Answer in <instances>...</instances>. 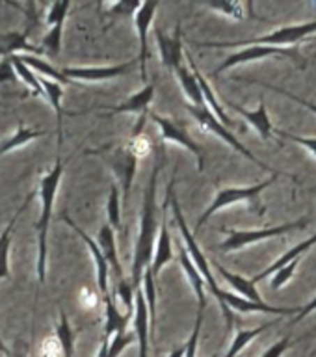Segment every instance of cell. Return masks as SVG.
Returning a JSON list of instances; mask_svg holds the SVG:
<instances>
[{
  "instance_id": "obj_1",
  "label": "cell",
  "mask_w": 316,
  "mask_h": 357,
  "mask_svg": "<svg viewBox=\"0 0 316 357\" xmlns=\"http://www.w3.org/2000/svg\"><path fill=\"white\" fill-rule=\"evenodd\" d=\"M158 175H160V162H156L145 186L144 205L140 216V231L134 244L133 270H130V284L134 290L140 289L142 275L145 268L151 266L153 251H155L156 238H158V205H156V188H158Z\"/></svg>"
},
{
  "instance_id": "obj_2",
  "label": "cell",
  "mask_w": 316,
  "mask_h": 357,
  "mask_svg": "<svg viewBox=\"0 0 316 357\" xmlns=\"http://www.w3.org/2000/svg\"><path fill=\"white\" fill-rule=\"evenodd\" d=\"M66 162L61 158H56L54 166L50 172H47L41 177L39 183V201H41V212L38 220V281L39 284L45 283L47 279V236H49V225L52 220V206L56 201V192L63 177Z\"/></svg>"
},
{
  "instance_id": "obj_3",
  "label": "cell",
  "mask_w": 316,
  "mask_h": 357,
  "mask_svg": "<svg viewBox=\"0 0 316 357\" xmlns=\"http://www.w3.org/2000/svg\"><path fill=\"white\" fill-rule=\"evenodd\" d=\"M276 178H278V175L273 173L272 177L268 178V181H264V183H259V184H253V186H246V188H222L218 190L216 195H214V201H212L211 205H209V208H206L203 214L200 216V220H197V223H195V233H200L201 227L205 225L209 220H211V216H214L216 212L223 211V208H227V206L234 205V203H242V201H248V203H251V205H255L257 208H259V214H264V206L259 205V201H257V197L264 192V190L268 188V186H272L273 183H276Z\"/></svg>"
},
{
  "instance_id": "obj_4",
  "label": "cell",
  "mask_w": 316,
  "mask_h": 357,
  "mask_svg": "<svg viewBox=\"0 0 316 357\" xmlns=\"http://www.w3.org/2000/svg\"><path fill=\"white\" fill-rule=\"evenodd\" d=\"M311 33H316V21L306 22V24H290L273 30L272 33L261 36V38L244 39V41H225V43H201L206 49H225V47H240V45H268V47H289L296 45L309 38Z\"/></svg>"
},
{
  "instance_id": "obj_5",
  "label": "cell",
  "mask_w": 316,
  "mask_h": 357,
  "mask_svg": "<svg viewBox=\"0 0 316 357\" xmlns=\"http://www.w3.org/2000/svg\"><path fill=\"white\" fill-rule=\"evenodd\" d=\"M309 220L301 218L298 222H289L281 223V225H276V227H266V229H255V231H236V229H222L223 234H227V238L223 240L220 244V250L222 251H236L242 250L246 245L259 244L262 240L276 238V236H283L287 233H292V231H300V229H306Z\"/></svg>"
},
{
  "instance_id": "obj_6",
  "label": "cell",
  "mask_w": 316,
  "mask_h": 357,
  "mask_svg": "<svg viewBox=\"0 0 316 357\" xmlns=\"http://www.w3.org/2000/svg\"><path fill=\"white\" fill-rule=\"evenodd\" d=\"M170 203H172L173 218H175V223H177L179 231H181V236H183V240H184V250H186V253H188L190 261L194 262L195 268L200 270V273L203 275V279H205V284L209 287V290L212 292V296H216L218 290H220V287H218L216 279H214V275H212V272H211V262L206 261L205 253L201 251L200 244L195 242V236L192 234V231L188 229V225H186V220H184L183 211H181V205H179V201H177V197H175V194H172V197H170Z\"/></svg>"
},
{
  "instance_id": "obj_7",
  "label": "cell",
  "mask_w": 316,
  "mask_h": 357,
  "mask_svg": "<svg viewBox=\"0 0 316 357\" xmlns=\"http://www.w3.org/2000/svg\"><path fill=\"white\" fill-rule=\"evenodd\" d=\"M272 56H279V58H289V60L296 61L300 67H306V60L300 52L290 49H281V47H268V45H250L246 49L234 52L229 58L220 63V66L214 69L212 75H220V73L227 71L231 67L242 66V63H250V61H259V60H266V58H272Z\"/></svg>"
},
{
  "instance_id": "obj_8",
  "label": "cell",
  "mask_w": 316,
  "mask_h": 357,
  "mask_svg": "<svg viewBox=\"0 0 316 357\" xmlns=\"http://www.w3.org/2000/svg\"><path fill=\"white\" fill-rule=\"evenodd\" d=\"M222 307L223 317L227 320V328L233 326V311L239 312H268V314H278V317H292V314H298L300 307H294V309H287V307H273L268 305L264 301L257 303V301L246 300L242 296L233 294V292H227V290H218V294L214 296Z\"/></svg>"
},
{
  "instance_id": "obj_9",
  "label": "cell",
  "mask_w": 316,
  "mask_h": 357,
  "mask_svg": "<svg viewBox=\"0 0 316 357\" xmlns=\"http://www.w3.org/2000/svg\"><path fill=\"white\" fill-rule=\"evenodd\" d=\"M188 112L192 114V117L195 119V123H197V125H200L203 130H206V132H211V134H214V136H218V138L222 139V142H225L227 145H231L234 151H239L240 155L246 156L248 160H251L253 164H257L259 167H262V169L272 172V167L266 166V164H262V162L259 160V158H257V156L253 155L250 149H246V145L242 144V142H240V139L236 138V136H234V134L231 132L227 127H225V125H222V123L218 121L216 117L212 116L211 112L206 110V108H195V106L190 105Z\"/></svg>"
},
{
  "instance_id": "obj_10",
  "label": "cell",
  "mask_w": 316,
  "mask_h": 357,
  "mask_svg": "<svg viewBox=\"0 0 316 357\" xmlns=\"http://www.w3.org/2000/svg\"><path fill=\"white\" fill-rule=\"evenodd\" d=\"M97 155H105L106 164L110 166V169L116 175L117 183L121 184V194L123 201H127L128 192H130V186H133V181L136 177V167H138V156L134 155L130 145H119V147H114L108 153H100L97 151Z\"/></svg>"
},
{
  "instance_id": "obj_11",
  "label": "cell",
  "mask_w": 316,
  "mask_h": 357,
  "mask_svg": "<svg viewBox=\"0 0 316 357\" xmlns=\"http://www.w3.org/2000/svg\"><path fill=\"white\" fill-rule=\"evenodd\" d=\"M149 117L153 121L156 123V127L160 128V138L164 142H172L175 145H181L183 149L190 151L192 155L195 156V162H197V169L203 172V167H205V155H203V149H201V145L195 142L192 136H190L183 127H179L177 123H173L170 117L158 116L155 112H149Z\"/></svg>"
},
{
  "instance_id": "obj_12",
  "label": "cell",
  "mask_w": 316,
  "mask_h": 357,
  "mask_svg": "<svg viewBox=\"0 0 316 357\" xmlns=\"http://www.w3.org/2000/svg\"><path fill=\"white\" fill-rule=\"evenodd\" d=\"M138 61L130 60L121 66H108V67H66L61 69V75L69 80V82H106V80H114L117 77L127 75Z\"/></svg>"
},
{
  "instance_id": "obj_13",
  "label": "cell",
  "mask_w": 316,
  "mask_h": 357,
  "mask_svg": "<svg viewBox=\"0 0 316 357\" xmlns=\"http://www.w3.org/2000/svg\"><path fill=\"white\" fill-rule=\"evenodd\" d=\"M158 10V2H144L134 11V26L140 38V54L136 58L140 66V75L142 80L147 82V56H149V45H147V36H149L151 24L155 19V13Z\"/></svg>"
},
{
  "instance_id": "obj_14",
  "label": "cell",
  "mask_w": 316,
  "mask_h": 357,
  "mask_svg": "<svg viewBox=\"0 0 316 357\" xmlns=\"http://www.w3.org/2000/svg\"><path fill=\"white\" fill-rule=\"evenodd\" d=\"M130 320H133V333L138 342V357H149V337L153 339V331H151L149 311L140 289L134 292V309Z\"/></svg>"
},
{
  "instance_id": "obj_15",
  "label": "cell",
  "mask_w": 316,
  "mask_h": 357,
  "mask_svg": "<svg viewBox=\"0 0 316 357\" xmlns=\"http://www.w3.org/2000/svg\"><path fill=\"white\" fill-rule=\"evenodd\" d=\"M156 47L160 52L162 66L166 67L167 71H172L181 63H184V47H183V33H181V26L175 28L173 33H164L160 28L155 30Z\"/></svg>"
},
{
  "instance_id": "obj_16",
  "label": "cell",
  "mask_w": 316,
  "mask_h": 357,
  "mask_svg": "<svg viewBox=\"0 0 316 357\" xmlns=\"http://www.w3.org/2000/svg\"><path fill=\"white\" fill-rule=\"evenodd\" d=\"M63 222L69 225V227L75 231V233L82 238V242L86 244V248H88V251L91 253V259H93L95 262V270H97V287H99V292L100 296H106V294H110V266H108V262L105 261V257H103V253L99 251V248H97V244H95L93 240L89 238L88 234L84 233L82 229L78 227L77 223L73 222L71 218L67 216V214H63Z\"/></svg>"
},
{
  "instance_id": "obj_17",
  "label": "cell",
  "mask_w": 316,
  "mask_h": 357,
  "mask_svg": "<svg viewBox=\"0 0 316 357\" xmlns=\"http://www.w3.org/2000/svg\"><path fill=\"white\" fill-rule=\"evenodd\" d=\"M186 60H188V67L192 69V73H194L195 80H197V86H200L201 97H203V102H205L206 110L211 112L212 116L216 117L218 121L222 123V125H225V127L233 125L231 117H229L227 114H225V110H223L222 102H220L216 95H214V89H212V86L209 84V80H206V78L201 75V71L197 69V66H195L194 60H192V56H190L188 52H186Z\"/></svg>"
},
{
  "instance_id": "obj_18",
  "label": "cell",
  "mask_w": 316,
  "mask_h": 357,
  "mask_svg": "<svg viewBox=\"0 0 316 357\" xmlns=\"http://www.w3.org/2000/svg\"><path fill=\"white\" fill-rule=\"evenodd\" d=\"M153 99H155V82L145 84L138 93L130 95L121 105L106 108V112L108 114H138V116H147Z\"/></svg>"
},
{
  "instance_id": "obj_19",
  "label": "cell",
  "mask_w": 316,
  "mask_h": 357,
  "mask_svg": "<svg viewBox=\"0 0 316 357\" xmlns=\"http://www.w3.org/2000/svg\"><path fill=\"white\" fill-rule=\"evenodd\" d=\"M173 261V245H172V234H170V227L166 223V216L162 222L160 229H158V238H156L155 251H153V261H151V272L153 278H158L162 272V268L170 264Z\"/></svg>"
},
{
  "instance_id": "obj_20",
  "label": "cell",
  "mask_w": 316,
  "mask_h": 357,
  "mask_svg": "<svg viewBox=\"0 0 316 357\" xmlns=\"http://www.w3.org/2000/svg\"><path fill=\"white\" fill-rule=\"evenodd\" d=\"M229 106L233 108L236 114L244 117L246 121L250 123L251 127L255 128L259 136L262 139H273V127H272V121H270V116H268L266 112V105H264V99L259 100V106H257V110H246L242 106L234 105V102H229Z\"/></svg>"
},
{
  "instance_id": "obj_21",
  "label": "cell",
  "mask_w": 316,
  "mask_h": 357,
  "mask_svg": "<svg viewBox=\"0 0 316 357\" xmlns=\"http://www.w3.org/2000/svg\"><path fill=\"white\" fill-rule=\"evenodd\" d=\"M103 300H105V333H103V339L110 340L112 337L116 333H123V331H127L128 320L133 318V314H127V312H121V307L117 305L114 298L110 294L103 296Z\"/></svg>"
},
{
  "instance_id": "obj_22",
  "label": "cell",
  "mask_w": 316,
  "mask_h": 357,
  "mask_svg": "<svg viewBox=\"0 0 316 357\" xmlns=\"http://www.w3.org/2000/svg\"><path fill=\"white\" fill-rule=\"evenodd\" d=\"M95 244H97L99 251L103 253V257H105V261L108 262V266L114 270L117 281L123 279V268L121 264H119V255H117L116 231H114L108 223H105V225L99 229V236H97V242H95Z\"/></svg>"
},
{
  "instance_id": "obj_23",
  "label": "cell",
  "mask_w": 316,
  "mask_h": 357,
  "mask_svg": "<svg viewBox=\"0 0 316 357\" xmlns=\"http://www.w3.org/2000/svg\"><path fill=\"white\" fill-rule=\"evenodd\" d=\"M30 199H32V195H28L24 203L19 206V211L11 216V220L8 222L4 229H2V233H0V279H4L10 275V245H11V236H13V229H15L17 222H19V218L22 216V212L27 211L28 205H30Z\"/></svg>"
},
{
  "instance_id": "obj_24",
  "label": "cell",
  "mask_w": 316,
  "mask_h": 357,
  "mask_svg": "<svg viewBox=\"0 0 316 357\" xmlns=\"http://www.w3.org/2000/svg\"><path fill=\"white\" fill-rule=\"evenodd\" d=\"M316 244V234H313L311 238L303 240V242H300L298 245H294L292 250H289L287 253H283V255L279 257L278 261L272 262L270 266L266 268V270H262L261 273H257L255 278L251 279L253 283H259V281H262V279L270 278V275H273V273L278 272V270H281L283 266H287V264H290L292 261H296V259H300V257H303V253H307V251L311 250L313 245Z\"/></svg>"
},
{
  "instance_id": "obj_25",
  "label": "cell",
  "mask_w": 316,
  "mask_h": 357,
  "mask_svg": "<svg viewBox=\"0 0 316 357\" xmlns=\"http://www.w3.org/2000/svg\"><path fill=\"white\" fill-rule=\"evenodd\" d=\"M24 52V54H41V49L28 45L27 33L21 32H8L0 36V56L4 58H11Z\"/></svg>"
},
{
  "instance_id": "obj_26",
  "label": "cell",
  "mask_w": 316,
  "mask_h": 357,
  "mask_svg": "<svg viewBox=\"0 0 316 357\" xmlns=\"http://www.w3.org/2000/svg\"><path fill=\"white\" fill-rule=\"evenodd\" d=\"M179 262H181V266H183V272L184 275H186V279H188L190 287H192V290H194L195 298H197V303H200V309H203L205 311L206 307V294H205V279H203V275L200 273V270L195 268V264L192 261H190L188 253H186V250H181V255H179Z\"/></svg>"
},
{
  "instance_id": "obj_27",
  "label": "cell",
  "mask_w": 316,
  "mask_h": 357,
  "mask_svg": "<svg viewBox=\"0 0 316 357\" xmlns=\"http://www.w3.org/2000/svg\"><path fill=\"white\" fill-rule=\"evenodd\" d=\"M39 84H41V89H43V99H47L52 106V110L56 114V130H58V145H61V116H63V110H61V99H63V86L54 80H49V78L39 77Z\"/></svg>"
},
{
  "instance_id": "obj_28",
  "label": "cell",
  "mask_w": 316,
  "mask_h": 357,
  "mask_svg": "<svg viewBox=\"0 0 316 357\" xmlns=\"http://www.w3.org/2000/svg\"><path fill=\"white\" fill-rule=\"evenodd\" d=\"M173 75L177 77L179 84H181V88H183L186 99L192 102V106H195V108H205V102H203V97H201L200 86H197V80H195L192 69H190L186 63H181V66L173 69Z\"/></svg>"
},
{
  "instance_id": "obj_29",
  "label": "cell",
  "mask_w": 316,
  "mask_h": 357,
  "mask_svg": "<svg viewBox=\"0 0 316 357\" xmlns=\"http://www.w3.org/2000/svg\"><path fill=\"white\" fill-rule=\"evenodd\" d=\"M214 266H216L218 273H220V275H222V278L225 279V281H227V283L236 290V292H239V296H242V298H246V300L261 303L262 298L261 294H259V290H257L255 283H253L251 279H246L242 278V275H239V273L229 272V270H225L222 264H214Z\"/></svg>"
},
{
  "instance_id": "obj_30",
  "label": "cell",
  "mask_w": 316,
  "mask_h": 357,
  "mask_svg": "<svg viewBox=\"0 0 316 357\" xmlns=\"http://www.w3.org/2000/svg\"><path fill=\"white\" fill-rule=\"evenodd\" d=\"M17 58L24 63L27 67H30L36 75H41V78H49V80H54V82L58 84H69V80H67L63 75H61V71H58L56 67H52L47 60H43L41 56H36V54H17Z\"/></svg>"
},
{
  "instance_id": "obj_31",
  "label": "cell",
  "mask_w": 316,
  "mask_h": 357,
  "mask_svg": "<svg viewBox=\"0 0 316 357\" xmlns=\"http://www.w3.org/2000/svg\"><path fill=\"white\" fill-rule=\"evenodd\" d=\"M41 136H43L41 130H33V128H27L24 125H21L15 132L10 134L8 138L0 142V156L8 155L13 149H19L22 145L30 144V142L41 138Z\"/></svg>"
},
{
  "instance_id": "obj_32",
  "label": "cell",
  "mask_w": 316,
  "mask_h": 357,
  "mask_svg": "<svg viewBox=\"0 0 316 357\" xmlns=\"http://www.w3.org/2000/svg\"><path fill=\"white\" fill-rule=\"evenodd\" d=\"M276 320H272V322H266L262 324V326H259V328H251V329H239L236 331V335H234L233 342H231V346H229L227 354H225V357H236L240 354V351L244 350L246 346L250 344L251 340H255L259 335H262L266 329L273 328L276 326Z\"/></svg>"
},
{
  "instance_id": "obj_33",
  "label": "cell",
  "mask_w": 316,
  "mask_h": 357,
  "mask_svg": "<svg viewBox=\"0 0 316 357\" xmlns=\"http://www.w3.org/2000/svg\"><path fill=\"white\" fill-rule=\"evenodd\" d=\"M54 339L60 344L61 356L63 357H73L75 351V331H73L71 324L67 320L66 312H60L58 324L54 328Z\"/></svg>"
},
{
  "instance_id": "obj_34",
  "label": "cell",
  "mask_w": 316,
  "mask_h": 357,
  "mask_svg": "<svg viewBox=\"0 0 316 357\" xmlns=\"http://www.w3.org/2000/svg\"><path fill=\"white\" fill-rule=\"evenodd\" d=\"M106 214H108V225L114 231H121V190L119 184L114 183L110 188V195L106 199Z\"/></svg>"
},
{
  "instance_id": "obj_35",
  "label": "cell",
  "mask_w": 316,
  "mask_h": 357,
  "mask_svg": "<svg viewBox=\"0 0 316 357\" xmlns=\"http://www.w3.org/2000/svg\"><path fill=\"white\" fill-rule=\"evenodd\" d=\"M10 60H11V63H13V69H15L17 78L27 84V88L32 91L33 97H43V89H41V84H39L38 75H36V73H33L30 67L24 66V63H22L19 58H17V56H11Z\"/></svg>"
},
{
  "instance_id": "obj_36",
  "label": "cell",
  "mask_w": 316,
  "mask_h": 357,
  "mask_svg": "<svg viewBox=\"0 0 316 357\" xmlns=\"http://www.w3.org/2000/svg\"><path fill=\"white\" fill-rule=\"evenodd\" d=\"M205 6L209 10L218 11L223 17H229L234 21H242L246 17V10L250 8V4H244V2H209Z\"/></svg>"
},
{
  "instance_id": "obj_37",
  "label": "cell",
  "mask_w": 316,
  "mask_h": 357,
  "mask_svg": "<svg viewBox=\"0 0 316 357\" xmlns=\"http://www.w3.org/2000/svg\"><path fill=\"white\" fill-rule=\"evenodd\" d=\"M134 292L136 290L133 289V284L130 281H125V279H119L116 284V292L112 294L114 301H121V305L125 307V312L127 314H133V309H134Z\"/></svg>"
},
{
  "instance_id": "obj_38",
  "label": "cell",
  "mask_w": 316,
  "mask_h": 357,
  "mask_svg": "<svg viewBox=\"0 0 316 357\" xmlns=\"http://www.w3.org/2000/svg\"><path fill=\"white\" fill-rule=\"evenodd\" d=\"M136 337L130 331H123V333H116L108 340V348H106V357H119L123 351L127 350L128 346L133 344Z\"/></svg>"
},
{
  "instance_id": "obj_39",
  "label": "cell",
  "mask_w": 316,
  "mask_h": 357,
  "mask_svg": "<svg viewBox=\"0 0 316 357\" xmlns=\"http://www.w3.org/2000/svg\"><path fill=\"white\" fill-rule=\"evenodd\" d=\"M61 32H63V24H54V26H50L49 32L45 33V38L41 39V45H43L41 52H49V54L52 56L60 54Z\"/></svg>"
},
{
  "instance_id": "obj_40",
  "label": "cell",
  "mask_w": 316,
  "mask_h": 357,
  "mask_svg": "<svg viewBox=\"0 0 316 357\" xmlns=\"http://www.w3.org/2000/svg\"><path fill=\"white\" fill-rule=\"evenodd\" d=\"M69 8H71V2H69V0H60V2L50 4L49 11H47V15H45L47 24H49V26L63 24V22H66L67 13H69Z\"/></svg>"
},
{
  "instance_id": "obj_41",
  "label": "cell",
  "mask_w": 316,
  "mask_h": 357,
  "mask_svg": "<svg viewBox=\"0 0 316 357\" xmlns=\"http://www.w3.org/2000/svg\"><path fill=\"white\" fill-rule=\"evenodd\" d=\"M300 259H296V261H292L290 264H287V266H283L281 270H278V272L273 273L272 275V281H270V287H272V290H279L283 289L285 284L289 283L290 279H292V275H294L296 268L300 266Z\"/></svg>"
},
{
  "instance_id": "obj_42",
  "label": "cell",
  "mask_w": 316,
  "mask_h": 357,
  "mask_svg": "<svg viewBox=\"0 0 316 357\" xmlns=\"http://www.w3.org/2000/svg\"><path fill=\"white\" fill-rule=\"evenodd\" d=\"M201 326H203V309L197 311V318H195L192 335H190V339L184 344V357H197V342H200Z\"/></svg>"
},
{
  "instance_id": "obj_43",
  "label": "cell",
  "mask_w": 316,
  "mask_h": 357,
  "mask_svg": "<svg viewBox=\"0 0 316 357\" xmlns=\"http://www.w3.org/2000/svg\"><path fill=\"white\" fill-rule=\"evenodd\" d=\"M259 84V82H257ZM259 86H264V88H270L273 89V91H278V93L285 95V97H289V99L296 100V102H300V105H303L306 108H309V110L313 112V114H316V105L315 102H311V100H306V99H301V97H298V95H292L290 91H287L285 88H278V86H270V84H259Z\"/></svg>"
},
{
  "instance_id": "obj_44",
  "label": "cell",
  "mask_w": 316,
  "mask_h": 357,
  "mask_svg": "<svg viewBox=\"0 0 316 357\" xmlns=\"http://www.w3.org/2000/svg\"><path fill=\"white\" fill-rule=\"evenodd\" d=\"M290 344H292V342H290V337H285V339H281L273 346H270L261 357H283V354L289 350Z\"/></svg>"
},
{
  "instance_id": "obj_45",
  "label": "cell",
  "mask_w": 316,
  "mask_h": 357,
  "mask_svg": "<svg viewBox=\"0 0 316 357\" xmlns=\"http://www.w3.org/2000/svg\"><path fill=\"white\" fill-rule=\"evenodd\" d=\"M13 80H17L13 63H11L10 58H2V61H0V82H13Z\"/></svg>"
},
{
  "instance_id": "obj_46",
  "label": "cell",
  "mask_w": 316,
  "mask_h": 357,
  "mask_svg": "<svg viewBox=\"0 0 316 357\" xmlns=\"http://www.w3.org/2000/svg\"><path fill=\"white\" fill-rule=\"evenodd\" d=\"M278 134L281 136V138L292 139V142H296V144L303 145L306 149H309L313 155L316 156V138H301V136H296V134H289V132H281V130H278Z\"/></svg>"
},
{
  "instance_id": "obj_47",
  "label": "cell",
  "mask_w": 316,
  "mask_h": 357,
  "mask_svg": "<svg viewBox=\"0 0 316 357\" xmlns=\"http://www.w3.org/2000/svg\"><path fill=\"white\" fill-rule=\"evenodd\" d=\"M313 311H316V296H315V298H313L311 301H309V303H307V305L300 307V311H298V314H296V317L292 318V324H298V322H300V320H303V318H306L307 314H311Z\"/></svg>"
},
{
  "instance_id": "obj_48",
  "label": "cell",
  "mask_w": 316,
  "mask_h": 357,
  "mask_svg": "<svg viewBox=\"0 0 316 357\" xmlns=\"http://www.w3.org/2000/svg\"><path fill=\"white\" fill-rule=\"evenodd\" d=\"M167 357H184V346H181V348H177V350H173Z\"/></svg>"
},
{
  "instance_id": "obj_49",
  "label": "cell",
  "mask_w": 316,
  "mask_h": 357,
  "mask_svg": "<svg viewBox=\"0 0 316 357\" xmlns=\"http://www.w3.org/2000/svg\"><path fill=\"white\" fill-rule=\"evenodd\" d=\"M0 351H2V354H6V356H10V350H8V346H6L2 340H0Z\"/></svg>"
},
{
  "instance_id": "obj_50",
  "label": "cell",
  "mask_w": 316,
  "mask_h": 357,
  "mask_svg": "<svg viewBox=\"0 0 316 357\" xmlns=\"http://www.w3.org/2000/svg\"><path fill=\"white\" fill-rule=\"evenodd\" d=\"M13 357H27V356H24V354H17V356H13Z\"/></svg>"
},
{
  "instance_id": "obj_51",
  "label": "cell",
  "mask_w": 316,
  "mask_h": 357,
  "mask_svg": "<svg viewBox=\"0 0 316 357\" xmlns=\"http://www.w3.org/2000/svg\"><path fill=\"white\" fill-rule=\"evenodd\" d=\"M212 357H220V356H218V354H214V356H212Z\"/></svg>"
},
{
  "instance_id": "obj_52",
  "label": "cell",
  "mask_w": 316,
  "mask_h": 357,
  "mask_svg": "<svg viewBox=\"0 0 316 357\" xmlns=\"http://www.w3.org/2000/svg\"><path fill=\"white\" fill-rule=\"evenodd\" d=\"M315 354H316V350H315V351H313V356H315Z\"/></svg>"
}]
</instances>
